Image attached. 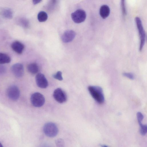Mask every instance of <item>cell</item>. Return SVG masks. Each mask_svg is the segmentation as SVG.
<instances>
[{
    "instance_id": "1",
    "label": "cell",
    "mask_w": 147,
    "mask_h": 147,
    "mask_svg": "<svg viewBox=\"0 0 147 147\" xmlns=\"http://www.w3.org/2000/svg\"><path fill=\"white\" fill-rule=\"evenodd\" d=\"M88 90L92 98L98 103L101 104L105 101V98L102 88L97 86H89Z\"/></svg>"
},
{
    "instance_id": "2",
    "label": "cell",
    "mask_w": 147,
    "mask_h": 147,
    "mask_svg": "<svg viewBox=\"0 0 147 147\" xmlns=\"http://www.w3.org/2000/svg\"><path fill=\"white\" fill-rule=\"evenodd\" d=\"M43 131L47 136L50 138H53L57 135L58 132V129L55 123L49 122L44 125L43 127Z\"/></svg>"
},
{
    "instance_id": "3",
    "label": "cell",
    "mask_w": 147,
    "mask_h": 147,
    "mask_svg": "<svg viewBox=\"0 0 147 147\" xmlns=\"http://www.w3.org/2000/svg\"><path fill=\"white\" fill-rule=\"evenodd\" d=\"M135 22L138 31L140 39L139 50L140 51H141L143 48L145 42V33L140 18L138 17H136Z\"/></svg>"
},
{
    "instance_id": "4",
    "label": "cell",
    "mask_w": 147,
    "mask_h": 147,
    "mask_svg": "<svg viewBox=\"0 0 147 147\" xmlns=\"http://www.w3.org/2000/svg\"><path fill=\"white\" fill-rule=\"evenodd\" d=\"M30 100L33 105L36 107H41L45 102L44 96L41 93L37 92H35L31 95Z\"/></svg>"
},
{
    "instance_id": "5",
    "label": "cell",
    "mask_w": 147,
    "mask_h": 147,
    "mask_svg": "<svg viewBox=\"0 0 147 147\" xmlns=\"http://www.w3.org/2000/svg\"><path fill=\"white\" fill-rule=\"evenodd\" d=\"M86 17L85 11L82 9H78L71 14V18L73 21L77 24L84 22Z\"/></svg>"
},
{
    "instance_id": "6",
    "label": "cell",
    "mask_w": 147,
    "mask_h": 147,
    "mask_svg": "<svg viewBox=\"0 0 147 147\" xmlns=\"http://www.w3.org/2000/svg\"><path fill=\"white\" fill-rule=\"evenodd\" d=\"M7 97L13 101H16L20 97V90L16 86L12 85L8 88L7 91Z\"/></svg>"
},
{
    "instance_id": "7",
    "label": "cell",
    "mask_w": 147,
    "mask_h": 147,
    "mask_svg": "<svg viewBox=\"0 0 147 147\" xmlns=\"http://www.w3.org/2000/svg\"><path fill=\"white\" fill-rule=\"evenodd\" d=\"M53 96L55 100L60 103H63L66 102L67 100L65 92L60 88H57L54 90Z\"/></svg>"
},
{
    "instance_id": "8",
    "label": "cell",
    "mask_w": 147,
    "mask_h": 147,
    "mask_svg": "<svg viewBox=\"0 0 147 147\" xmlns=\"http://www.w3.org/2000/svg\"><path fill=\"white\" fill-rule=\"evenodd\" d=\"M36 81L37 86L41 88H46L48 85V81L42 74L39 73L36 77Z\"/></svg>"
},
{
    "instance_id": "9",
    "label": "cell",
    "mask_w": 147,
    "mask_h": 147,
    "mask_svg": "<svg viewBox=\"0 0 147 147\" xmlns=\"http://www.w3.org/2000/svg\"><path fill=\"white\" fill-rule=\"evenodd\" d=\"M11 71L14 75L16 77H22L24 74V67L20 63H16L13 64L11 67Z\"/></svg>"
},
{
    "instance_id": "10",
    "label": "cell",
    "mask_w": 147,
    "mask_h": 147,
    "mask_svg": "<svg viewBox=\"0 0 147 147\" xmlns=\"http://www.w3.org/2000/svg\"><path fill=\"white\" fill-rule=\"evenodd\" d=\"M76 35V32L73 30H69L65 31L61 36L62 41L65 43H68L72 41Z\"/></svg>"
},
{
    "instance_id": "11",
    "label": "cell",
    "mask_w": 147,
    "mask_h": 147,
    "mask_svg": "<svg viewBox=\"0 0 147 147\" xmlns=\"http://www.w3.org/2000/svg\"><path fill=\"white\" fill-rule=\"evenodd\" d=\"M11 47L13 50L17 53L22 54L24 49V45L20 42L16 41L13 42L11 45Z\"/></svg>"
},
{
    "instance_id": "12",
    "label": "cell",
    "mask_w": 147,
    "mask_h": 147,
    "mask_svg": "<svg viewBox=\"0 0 147 147\" xmlns=\"http://www.w3.org/2000/svg\"><path fill=\"white\" fill-rule=\"evenodd\" d=\"M110 13V9L109 7L107 5H104L100 7L99 13L100 16L103 19L107 18Z\"/></svg>"
},
{
    "instance_id": "13",
    "label": "cell",
    "mask_w": 147,
    "mask_h": 147,
    "mask_svg": "<svg viewBox=\"0 0 147 147\" xmlns=\"http://www.w3.org/2000/svg\"><path fill=\"white\" fill-rule=\"evenodd\" d=\"M27 69L30 73L32 74H35L38 71L39 67L37 63H33L28 65Z\"/></svg>"
},
{
    "instance_id": "14",
    "label": "cell",
    "mask_w": 147,
    "mask_h": 147,
    "mask_svg": "<svg viewBox=\"0 0 147 147\" xmlns=\"http://www.w3.org/2000/svg\"><path fill=\"white\" fill-rule=\"evenodd\" d=\"M1 14L4 17L8 19H11L13 15L12 11L8 8L3 9L1 11Z\"/></svg>"
},
{
    "instance_id": "15",
    "label": "cell",
    "mask_w": 147,
    "mask_h": 147,
    "mask_svg": "<svg viewBox=\"0 0 147 147\" xmlns=\"http://www.w3.org/2000/svg\"><path fill=\"white\" fill-rule=\"evenodd\" d=\"M11 59L7 54L0 53V64L7 63H10Z\"/></svg>"
},
{
    "instance_id": "16",
    "label": "cell",
    "mask_w": 147,
    "mask_h": 147,
    "mask_svg": "<svg viewBox=\"0 0 147 147\" xmlns=\"http://www.w3.org/2000/svg\"><path fill=\"white\" fill-rule=\"evenodd\" d=\"M37 18L39 22H45L48 18V15L46 12L42 11H40L38 14Z\"/></svg>"
},
{
    "instance_id": "17",
    "label": "cell",
    "mask_w": 147,
    "mask_h": 147,
    "mask_svg": "<svg viewBox=\"0 0 147 147\" xmlns=\"http://www.w3.org/2000/svg\"><path fill=\"white\" fill-rule=\"evenodd\" d=\"M140 127V131L141 134L142 136H144L147 132V126L146 125L142 124V123H139Z\"/></svg>"
},
{
    "instance_id": "18",
    "label": "cell",
    "mask_w": 147,
    "mask_h": 147,
    "mask_svg": "<svg viewBox=\"0 0 147 147\" xmlns=\"http://www.w3.org/2000/svg\"><path fill=\"white\" fill-rule=\"evenodd\" d=\"M121 5L123 16L125 18L127 14L125 1L121 0Z\"/></svg>"
},
{
    "instance_id": "19",
    "label": "cell",
    "mask_w": 147,
    "mask_h": 147,
    "mask_svg": "<svg viewBox=\"0 0 147 147\" xmlns=\"http://www.w3.org/2000/svg\"><path fill=\"white\" fill-rule=\"evenodd\" d=\"M55 144L57 147H64L65 142L63 139L59 138L57 139L55 141Z\"/></svg>"
},
{
    "instance_id": "20",
    "label": "cell",
    "mask_w": 147,
    "mask_h": 147,
    "mask_svg": "<svg viewBox=\"0 0 147 147\" xmlns=\"http://www.w3.org/2000/svg\"><path fill=\"white\" fill-rule=\"evenodd\" d=\"M53 77L54 78L60 81L62 80L63 79L62 72L59 71H57L55 74H54Z\"/></svg>"
},
{
    "instance_id": "21",
    "label": "cell",
    "mask_w": 147,
    "mask_h": 147,
    "mask_svg": "<svg viewBox=\"0 0 147 147\" xmlns=\"http://www.w3.org/2000/svg\"><path fill=\"white\" fill-rule=\"evenodd\" d=\"M136 116L138 123H142L144 117L142 114L140 112H138L137 113Z\"/></svg>"
},
{
    "instance_id": "22",
    "label": "cell",
    "mask_w": 147,
    "mask_h": 147,
    "mask_svg": "<svg viewBox=\"0 0 147 147\" xmlns=\"http://www.w3.org/2000/svg\"><path fill=\"white\" fill-rule=\"evenodd\" d=\"M20 21V23L22 26L25 27H28L29 23L27 20L24 19H22Z\"/></svg>"
},
{
    "instance_id": "23",
    "label": "cell",
    "mask_w": 147,
    "mask_h": 147,
    "mask_svg": "<svg viewBox=\"0 0 147 147\" xmlns=\"http://www.w3.org/2000/svg\"><path fill=\"white\" fill-rule=\"evenodd\" d=\"M123 75L131 80H133L134 78V74L131 73H124Z\"/></svg>"
},
{
    "instance_id": "24",
    "label": "cell",
    "mask_w": 147,
    "mask_h": 147,
    "mask_svg": "<svg viewBox=\"0 0 147 147\" xmlns=\"http://www.w3.org/2000/svg\"><path fill=\"white\" fill-rule=\"evenodd\" d=\"M6 71V69L4 66L0 64V74L4 73Z\"/></svg>"
},
{
    "instance_id": "25",
    "label": "cell",
    "mask_w": 147,
    "mask_h": 147,
    "mask_svg": "<svg viewBox=\"0 0 147 147\" xmlns=\"http://www.w3.org/2000/svg\"><path fill=\"white\" fill-rule=\"evenodd\" d=\"M41 1V0H33L32 2L34 4H36L40 3Z\"/></svg>"
},
{
    "instance_id": "26",
    "label": "cell",
    "mask_w": 147,
    "mask_h": 147,
    "mask_svg": "<svg viewBox=\"0 0 147 147\" xmlns=\"http://www.w3.org/2000/svg\"><path fill=\"white\" fill-rule=\"evenodd\" d=\"M101 147H109L107 146L104 145V144H102L101 145Z\"/></svg>"
},
{
    "instance_id": "27",
    "label": "cell",
    "mask_w": 147,
    "mask_h": 147,
    "mask_svg": "<svg viewBox=\"0 0 147 147\" xmlns=\"http://www.w3.org/2000/svg\"><path fill=\"white\" fill-rule=\"evenodd\" d=\"M0 147H3V145L0 142Z\"/></svg>"
}]
</instances>
